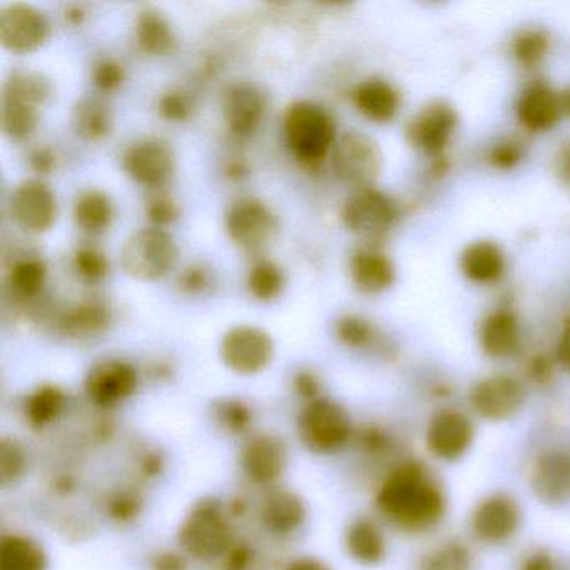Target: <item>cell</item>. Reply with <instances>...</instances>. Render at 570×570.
Segmentation results:
<instances>
[{
	"instance_id": "6da1fadb",
	"label": "cell",
	"mask_w": 570,
	"mask_h": 570,
	"mask_svg": "<svg viewBox=\"0 0 570 570\" xmlns=\"http://www.w3.org/2000/svg\"><path fill=\"white\" fill-rule=\"evenodd\" d=\"M376 507L389 522L410 533L435 529L446 512L442 487L416 460L396 465L376 492Z\"/></svg>"
},
{
	"instance_id": "7a4b0ae2",
	"label": "cell",
	"mask_w": 570,
	"mask_h": 570,
	"mask_svg": "<svg viewBox=\"0 0 570 570\" xmlns=\"http://www.w3.org/2000/svg\"><path fill=\"white\" fill-rule=\"evenodd\" d=\"M293 155L306 166H318L336 142V126L330 112L312 101H296L283 119Z\"/></svg>"
},
{
	"instance_id": "3957f363",
	"label": "cell",
	"mask_w": 570,
	"mask_h": 570,
	"mask_svg": "<svg viewBox=\"0 0 570 570\" xmlns=\"http://www.w3.org/2000/svg\"><path fill=\"white\" fill-rule=\"evenodd\" d=\"M179 546L189 557L203 562L225 559L233 549L232 527L222 503L202 500L186 515L178 533Z\"/></svg>"
},
{
	"instance_id": "277c9868",
	"label": "cell",
	"mask_w": 570,
	"mask_h": 570,
	"mask_svg": "<svg viewBox=\"0 0 570 570\" xmlns=\"http://www.w3.org/2000/svg\"><path fill=\"white\" fill-rule=\"evenodd\" d=\"M298 435L306 449L332 455L345 449L352 439V419L340 403L318 396L299 413Z\"/></svg>"
},
{
	"instance_id": "5b68a950",
	"label": "cell",
	"mask_w": 570,
	"mask_h": 570,
	"mask_svg": "<svg viewBox=\"0 0 570 570\" xmlns=\"http://www.w3.org/2000/svg\"><path fill=\"white\" fill-rule=\"evenodd\" d=\"M121 262L132 278L155 282L168 275L178 262V245L163 228L139 229L126 239Z\"/></svg>"
},
{
	"instance_id": "8992f818",
	"label": "cell",
	"mask_w": 570,
	"mask_h": 570,
	"mask_svg": "<svg viewBox=\"0 0 570 570\" xmlns=\"http://www.w3.org/2000/svg\"><path fill=\"white\" fill-rule=\"evenodd\" d=\"M332 159L336 176L356 189L372 188L382 171V153L365 132L348 131L340 136Z\"/></svg>"
},
{
	"instance_id": "52a82bcc",
	"label": "cell",
	"mask_w": 570,
	"mask_h": 570,
	"mask_svg": "<svg viewBox=\"0 0 570 570\" xmlns=\"http://www.w3.org/2000/svg\"><path fill=\"white\" fill-rule=\"evenodd\" d=\"M275 345L265 330L239 325L228 330L219 345L223 363L239 375H255L272 363Z\"/></svg>"
},
{
	"instance_id": "ba28073f",
	"label": "cell",
	"mask_w": 570,
	"mask_h": 570,
	"mask_svg": "<svg viewBox=\"0 0 570 570\" xmlns=\"http://www.w3.org/2000/svg\"><path fill=\"white\" fill-rule=\"evenodd\" d=\"M342 218L350 232L375 239L392 228L396 219V206L390 196L379 189L360 188L346 198Z\"/></svg>"
},
{
	"instance_id": "9c48e42d",
	"label": "cell",
	"mask_w": 570,
	"mask_h": 570,
	"mask_svg": "<svg viewBox=\"0 0 570 570\" xmlns=\"http://www.w3.org/2000/svg\"><path fill=\"white\" fill-rule=\"evenodd\" d=\"M278 223L272 209L255 198L233 203L226 213V232L229 238L246 252H258L272 242Z\"/></svg>"
},
{
	"instance_id": "30bf717a",
	"label": "cell",
	"mask_w": 570,
	"mask_h": 570,
	"mask_svg": "<svg viewBox=\"0 0 570 570\" xmlns=\"http://www.w3.org/2000/svg\"><path fill=\"white\" fill-rule=\"evenodd\" d=\"M48 36V18L35 6L14 2L0 9V42L9 51H35Z\"/></svg>"
},
{
	"instance_id": "8fae6325",
	"label": "cell",
	"mask_w": 570,
	"mask_h": 570,
	"mask_svg": "<svg viewBox=\"0 0 570 570\" xmlns=\"http://www.w3.org/2000/svg\"><path fill=\"white\" fill-rule=\"evenodd\" d=\"M139 375L135 366L121 360H106L92 366L86 379V395L98 409H115L135 395Z\"/></svg>"
},
{
	"instance_id": "7c38bea8",
	"label": "cell",
	"mask_w": 570,
	"mask_h": 570,
	"mask_svg": "<svg viewBox=\"0 0 570 570\" xmlns=\"http://www.w3.org/2000/svg\"><path fill=\"white\" fill-rule=\"evenodd\" d=\"M527 393L519 380L509 375L480 380L470 392L472 409L490 422L512 419L525 403Z\"/></svg>"
},
{
	"instance_id": "4fadbf2b",
	"label": "cell",
	"mask_w": 570,
	"mask_h": 570,
	"mask_svg": "<svg viewBox=\"0 0 570 570\" xmlns=\"http://www.w3.org/2000/svg\"><path fill=\"white\" fill-rule=\"evenodd\" d=\"M475 429L472 420L459 410L435 413L426 426V449L435 459L453 462L462 459L472 445Z\"/></svg>"
},
{
	"instance_id": "5bb4252c",
	"label": "cell",
	"mask_w": 570,
	"mask_h": 570,
	"mask_svg": "<svg viewBox=\"0 0 570 570\" xmlns=\"http://www.w3.org/2000/svg\"><path fill=\"white\" fill-rule=\"evenodd\" d=\"M456 112L446 102L435 101L425 106L406 128L410 145L430 156H439L456 129Z\"/></svg>"
},
{
	"instance_id": "9a60e30c",
	"label": "cell",
	"mask_w": 570,
	"mask_h": 570,
	"mask_svg": "<svg viewBox=\"0 0 570 570\" xmlns=\"http://www.w3.org/2000/svg\"><path fill=\"white\" fill-rule=\"evenodd\" d=\"M11 212L22 228L31 233H45L55 225L58 202L48 185L38 179H29L12 193Z\"/></svg>"
},
{
	"instance_id": "2e32d148",
	"label": "cell",
	"mask_w": 570,
	"mask_h": 570,
	"mask_svg": "<svg viewBox=\"0 0 570 570\" xmlns=\"http://www.w3.org/2000/svg\"><path fill=\"white\" fill-rule=\"evenodd\" d=\"M522 513L515 500L497 493L476 505L472 515V532L482 542L497 546L515 535Z\"/></svg>"
},
{
	"instance_id": "e0dca14e",
	"label": "cell",
	"mask_w": 570,
	"mask_h": 570,
	"mask_svg": "<svg viewBox=\"0 0 570 570\" xmlns=\"http://www.w3.org/2000/svg\"><path fill=\"white\" fill-rule=\"evenodd\" d=\"M239 463L246 479L256 485H272L285 472V443L269 433L253 435L243 446Z\"/></svg>"
},
{
	"instance_id": "ac0fdd59",
	"label": "cell",
	"mask_w": 570,
	"mask_h": 570,
	"mask_svg": "<svg viewBox=\"0 0 570 570\" xmlns=\"http://www.w3.org/2000/svg\"><path fill=\"white\" fill-rule=\"evenodd\" d=\"M223 116L233 135L252 136L265 115V96L252 82H233L223 95Z\"/></svg>"
},
{
	"instance_id": "d6986e66",
	"label": "cell",
	"mask_w": 570,
	"mask_h": 570,
	"mask_svg": "<svg viewBox=\"0 0 570 570\" xmlns=\"http://www.w3.org/2000/svg\"><path fill=\"white\" fill-rule=\"evenodd\" d=\"M126 173L145 186H159L173 175L175 161L168 146L156 139L136 142L122 158Z\"/></svg>"
},
{
	"instance_id": "ffe728a7",
	"label": "cell",
	"mask_w": 570,
	"mask_h": 570,
	"mask_svg": "<svg viewBox=\"0 0 570 570\" xmlns=\"http://www.w3.org/2000/svg\"><path fill=\"white\" fill-rule=\"evenodd\" d=\"M515 111L523 128L532 132L549 131L559 122L562 98L549 86L533 85L520 96Z\"/></svg>"
},
{
	"instance_id": "44dd1931",
	"label": "cell",
	"mask_w": 570,
	"mask_h": 570,
	"mask_svg": "<svg viewBox=\"0 0 570 570\" xmlns=\"http://www.w3.org/2000/svg\"><path fill=\"white\" fill-rule=\"evenodd\" d=\"M259 517L268 532L279 537L289 535L305 523V502L292 490L273 489L263 500Z\"/></svg>"
},
{
	"instance_id": "7402d4cb",
	"label": "cell",
	"mask_w": 570,
	"mask_h": 570,
	"mask_svg": "<svg viewBox=\"0 0 570 570\" xmlns=\"http://www.w3.org/2000/svg\"><path fill=\"white\" fill-rule=\"evenodd\" d=\"M532 487L543 503L567 502L570 499V456L560 452L543 455L533 470Z\"/></svg>"
},
{
	"instance_id": "603a6c76",
	"label": "cell",
	"mask_w": 570,
	"mask_h": 570,
	"mask_svg": "<svg viewBox=\"0 0 570 570\" xmlns=\"http://www.w3.org/2000/svg\"><path fill=\"white\" fill-rule=\"evenodd\" d=\"M505 255L497 243L483 239L466 246L460 256L463 275L476 285H492L505 272Z\"/></svg>"
},
{
	"instance_id": "cb8c5ba5",
	"label": "cell",
	"mask_w": 570,
	"mask_h": 570,
	"mask_svg": "<svg viewBox=\"0 0 570 570\" xmlns=\"http://www.w3.org/2000/svg\"><path fill=\"white\" fill-rule=\"evenodd\" d=\"M356 109L370 121L390 122L400 109V96L390 82L383 79H366L353 91Z\"/></svg>"
},
{
	"instance_id": "d4e9b609",
	"label": "cell",
	"mask_w": 570,
	"mask_h": 570,
	"mask_svg": "<svg viewBox=\"0 0 570 570\" xmlns=\"http://www.w3.org/2000/svg\"><path fill=\"white\" fill-rule=\"evenodd\" d=\"M520 343L519 320L512 312L499 309L483 320L480 328V345L492 358L512 355Z\"/></svg>"
},
{
	"instance_id": "484cf974",
	"label": "cell",
	"mask_w": 570,
	"mask_h": 570,
	"mask_svg": "<svg viewBox=\"0 0 570 570\" xmlns=\"http://www.w3.org/2000/svg\"><path fill=\"white\" fill-rule=\"evenodd\" d=\"M352 278L365 293H382L395 282L393 263L383 253L373 249L356 252L352 258Z\"/></svg>"
},
{
	"instance_id": "4316f807",
	"label": "cell",
	"mask_w": 570,
	"mask_h": 570,
	"mask_svg": "<svg viewBox=\"0 0 570 570\" xmlns=\"http://www.w3.org/2000/svg\"><path fill=\"white\" fill-rule=\"evenodd\" d=\"M345 546L350 557L363 566H376L386 556V540L380 527L368 519H358L346 529Z\"/></svg>"
},
{
	"instance_id": "83f0119b",
	"label": "cell",
	"mask_w": 570,
	"mask_h": 570,
	"mask_svg": "<svg viewBox=\"0 0 570 570\" xmlns=\"http://www.w3.org/2000/svg\"><path fill=\"white\" fill-rule=\"evenodd\" d=\"M136 38H138L142 51L155 56L169 55L178 45L168 19L151 8L139 12L138 19H136Z\"/></svg>"
},
{
	"instance_id": "f1b7e54d",
	"label": "cell",
	"mask_w": 570,
	"mask_h": 570,
	"mask_svg": "<svg viewBox=\"0 0 570 570\" xmlns=\"http://www.w3.org/2000/svg\"><path fill=\"white\" fill-rule=\"evenodd\" d=\"M0 570H48V556L36 540L9 533L0 542Z\"/></svg>"
},
{
	"instance_id": "f546056e",
	"label": "cell",
	"mask_w": 570,
	"mask_h": 570,
	"mask_svg": "<svg viewBox=\"0 0 570 570\" xmlns=\"http://www.w3.org/2000/svg\"><path fill=\"white\" fill-rule=\"evenodd\" d=\"M109 320L111 313L108 306L98 299H89L66 313L61 328L71 338H91L105 332Z\"/></svg>"
},
{
	"instance_id": "4dcf8cb0",
	"label": "cell",
	"mask_w": 570,
	"mask_h": 570,
	"mask_svg": "<svg viewBox=\"0 0 570 570\" xmlns=\"http://www.w3.org/2000/svg\"><path fill=\"white\" fill-rule=\"evenodd\" d=\"M72 126L81 138H106L112 129L111 109L99 98H82L72 111Z\"/></svg>"
},
{
	"instance_id": "1f68e13d",
	"label": "cell",
	"mask_w": 570,
	"mask_h": 570,
	"mask_svg": "<svg viewBox=\"0 0 570 570\" xmlns=\"http://www.w3.org/2000/svg\"><path fill=\"white\" fill-rule=\"evenodd\" d=\"M66 395L59 386L42 385L26 400V420L32 429L42 430L61 416Z\"/></svg>"
},
{
	"instance_id": "d6a6232c",
	"label": "cell",
	"mask_w": 570,
	"mask_h": 570,
	"mask_svg": "<svg viewBox=\"0 0 570 570\" xmlns=\"http://www.w3.org/2000/svg\"><path fill=\"white\" fill-rule=\"evenodd\" d=\"M2 96L19 99L28 105L41 106L51 96V82L38 71H14L6 79Z\"/></svg>"
},
{
	"instance_id": "836d02e7",
	"label": "cell",
	"mask_w": 570,
	"mask_h": 570,
	"mask_svg": "<svg viewBox=\"0 0 570 570\" xmlns=\"http://www.w3.org/2000/svg\"><path fill=\"white\" fill-rule=\"evenodd\" d=\"M112 203L101 191H86L76 202L75 216L78 225L86 232L99 233L112 222Z\"/></svg>"
},
{
	"instance_id": "e575fe53",
	"label": "cell",
	"mask_w": 570,
	"mask_h": 570,
	"mask_svg": "<svg viewBox=\"0 0 570 570\" xmlns=\"http://www.w3.org/2000/svg\"><path fill=\"white\" fill-rule=\"evenodd\" d=\"M2 132L14 141L28 138L38 126V108L2 96Z\"/></svg>"
},
{
	"instance_id": "d590c367",
	"label": "cell",
	"mask_w": 570,
	"mask_h": 570,
	"mask_svg": "<svg viewBox=\"0 0 570 570\" xmlns=\"http://www.w3.org/2000/svg\"><path fill=\"white\" fill-rule=\"evenodd\" d=\"M46 265L38 258L19 259L9 272V286L19 298H35L45 288Z\"/></svg>"
},
{
	"instance_id": "8d00e7d4",
	"label": "cell",
	"mask_w": 570,
	"mask_h": 570,
	"mask_svg": "<svg viewBox=\"0 0 570 570\" xmlns=\"http://www.w3.org/2000/svg\"><path fill=\"white\" fill-rule=\"evenodd\" d=\"M283 272L278 265L269 262V259H262L253 266L248 276V288L255 298L262 302L275 298L279 295L283 288Z\"/></svg>"
},
{
	"instance_id": "74e56055",
	"label": "cell",
	"mask_w": 570,
	"mask_h": 570,
	"mask_svg": "<svg viewBox=\"0 0 570 570\" xmlns=\"http://www.w3.org/2000/svg\"><path fill=\"white\" fill-rule=\"evenodd\" d=\"M215 422L228 433H245L252 426L253 412L242 400L223 399L215 403Z\"/></svg>"
},
{
	"instance_id": "f35d334b",
	"label": "cell",
	"mask_w": 570,
	"mask_h": 570,
	"mask_svg": "<svg viewBox=\"0 0 570 570\" xmlns=\"http://www.w3.org/2000/svg\"><path fill=\"white\" fill-rule=\"evenodd\" d=\"M472 557L459 542H446L423 560L422 570H470Z\"/></svg>"
},
{
	"instance_id": "ab89813d",
	"label": "cell",
	"mask_w": 570,
	"mask_h": 570,
	"mask_svg": "<svg viewBox=\"0 0 570 570\" xmlns=\"http://www.w3.org/2000/svg\"><path fill=\"white\" fill-rule=\"evenodd\" d=\"M28 459L24 449L16 440L2 439L0 442V483L2 487L12 485L24 475Z\"/></svg>"
},
{
	"instance_id": "60d3db41",
	"label": "cell",
	"mask_w": 570,
	"mask_h": 570,
	"mask_svg": "<svg viewBox=\"0 0 570 570\" xmlns=\"http://www.w3.org/2000/svg\"><path fill=\"white\" fill-rule=\"evenodd\" d=\"M547 51H549V38L546 32L535 31V29L523 31L513 41V56L527 68L539 65L546 58Z\"/></svg>"
},
{
	"instance_id": "b9f144b4",
	"label": "cell",
	"mask_w": 570,
	"mask_h": 570,
	"mask_svg": "<svg viewBox=\"0 0 570 570\" xmlns=\"http://www.w3.org/2000/svg\"><path fill=\"white\" fill-rule=\"evenodd\" d=\"M336 336L350 348H368L375 342L376 333L366 320L360 316H343L336 323Z\"/></svg>"
},
{
	"instance_id": "7bdbcfd3",
	"label": "cell",
	"mask_w": 570,
	"mask_h": 570,
	"mask_svg": "<svg viewBox=\"0 0 570 570\" xmlns=\"http://www.w3.org/2000/svg\"><path fill=\"white\" fill-rule=\"evenodd\" d=\"M76 272L86 282H101L109 272V262L105 253L96 248H81L75 256Z\"/></svg>"
},
{
	"instance_id": "ee69618b",
	"label": "cell",
	"mask_w": 570,
	"mask_h": 570,
	"mask_svg": "<svg viewBox=\"0 0 570 570\" xmlns=\"http://www.w3.org/2000/svg\"><path fill=\"white\" fill-rule=\"evenodd\" d=\"M109 515L118 522H129L141 512L142 499L131 490L115 493L106 503Z\"/></svg>"
},
{
	"instance_id": "f6af8a7d",
	"label": "cell",
	"mask_w": 570,
	"mask_h": 570,
	"mask_svg": "<svg viewBox=\"0 0 570 570\" xmlns=\"http://www.w3.org/2000/svg\"><path fill=\"white\" fill-rule=\"evenodd\" d=\"M159 115L168 121H186L193 112V101L185 92H166L159 99Z\"/></svg>"
},
{
	"instance_id": "bcb514c9",
	"label": "cell",
	"mask_w": 570,
	"mask_h": 570,
	"mask_svg": "<svg viewBox=\"0 0 570 570\" xmlns=\"http://www.w3.org/2000/svg\"><path fill=\"white\" fill-rule=\"evenodd\" d=\"M125 81V69L111 59L98 62L92 69V82L101 91H112Z\"/></svg>"
},
{
	"instance_id": "7dc6e473",
	"label": "cell",
	"mask_w": 570,
	"mask_h": 570,
	"mask_svg": "<svg viewBox=\"0 0 570 570\" xmlns=\"http://www.w3.org/2000/svg\"><path fill=\"white\" fill-rule=\"evenodd\" d=\"M146 213H148V218L151 219L153 225H156V228H161V226L169 225L178 218L179 208L173 199L156 198L148 203Z\"/></svg>"
},
{
	"instance_id": "c3c4849f",
	"label": "cell",
	"mask_w": 570,
	"mask_h": 570,
	"mask_svg": "<svg viewBox=\"0 0 570 570\" xmlns=\"http://www.w3.org/2000/svg\"><path fill=\"white\" fill-rule=\"evenodd\" d=\"M522 159V146L517 141H502L490 151V163L500 169H510Z\"/></svg>"
},
{
	"instance_id": "681fc988",
	"label": "cell",
	"mask_w": 570,
	"mask_h": 570,
	"mask_svg": "<svg viewBox=\"0 0 570 570\" xmlns=\"http://www.w3.org/2000/svg\"><path fill=\"white\" fill-rule=\"evenodd\" d=\"M208 285V273L202 266H189L179 278V286L185 293H199Z\"/></svg>"
},
{
	"instance_id": "f907efd6",
	"label": "cell",
	"mask_w": 570,
	"mask_h": 570,
	"mask_svg": "<svg viewBox=\"0 0 570 570\" xmlns=\"http://www.w3.org/2000/svg\"><path fill=\"white\" fill-rule=\"evenodd\" d=\"M293 385H295L296 392L303 396V399L312 400L318 399L320 392V383L318 379H316L313 373L309 372H299L296 373L295 379H293Z\"/></svg>"
},
{
	"instance_id": "816d5d0a",
	"label": "cell",
	"mask_w": 570,
	"mask_h": 570,
	"mask_svg": "<svg viewBox=\"0 0 570 570\" xmlns=\"http://www.w3.org/2000/svg\"><path fill=\"white\" fill-rule=\"evenodd\" d=\"M151 570H188V563L181 553L161 552L153 559Z\"/></svg>"
},
{
	"instance_id": "f5cc1de1",
	"label": "cell",
	"mask_w": 570,
	"mask_h": 570,
	"mask_svg": "<svg viewBox=\"0 0 570 570\" xmlns=\"http://www.w3.org/2000/svg\"><path fill=\"white\" fill-rule=\"evenodd\" d=\"M31 166L39 175H49L56 168V155L49 148H38L32 151Z\"/></svg>"
},
{
	"instance_id": "db71d44e",
	"label": "cell",
	"mask_w": 570,
	"mask_h": 570,
	"mask_svg": "<svg viewBox=\"0 0 570 570\" xmlns=\"http://www.w3.org/2000/svg\"><path fill=\"white\" fill-rule=\"evenodd\" d=\"M522 570H557V567L549 553L535 552L527 557Z\"/></svg>"
},
{
	"instance_id": "11a10c76",
	"label": "cell",
	"mask_w": 570,
	"mask_h": 570,
	"mask_svg": "<svg viewBox=\"0 0 570 570\" xmlns=\"http://www.w3.org/2000/svg\"><path fill=\"white\" fill-rule=\"evenodd\" d=\"M557 362L567 373H570V323L563 330L557 345Z\"/></svg>"
},
{
	"instance_id": "9f6ffc18",
	"label": "cell",
	"mask_w": 570,
	"mask_h": 570,
	"mask_svg": "<svg viewBox=\"0 0 570 570\" xmlns=\"http://www.w3.org/2000/svg\"><path fill=\"white\" fill-rule=\"evenodd\" d=\"M285 570H332L322 560L315 557H298L286 566Z\"/></svg>"
},
{
	"instance_id": "6f0895ef",
	"label": "cell",
	"mask_w": 570,
	"mask_h": 570,
	"mask_svg": "<svg viewBox=\"0 0 570 570\" xmlns=\"http://www.w3.org/2000/svg\"><path fill=\"white\" fill-rule=\"evenodd\" d=\"M550 372H552V368H550V363L546 358H535L530 363V376L537 382L542 383L549 380Z\"/></svg>"
},
{
	"instance_id": "680465c9",
	"label": "cell",
	"mask_w": 570,
	"mask_h": 570,
	"mask_svg": "<svg viewBox=\"0 0 570 570\" xmlns=\"http://www.w3.org/2000/svg\"><path fill=\"white\" fill-rule=\"evenodd\" d=\"M248 173V165H246L243 159H233V161H229L228 166H226V176H228V178L236 179V181L246 178Z\"/></svg>"
},
{
	"instance_id": "91938a15",
	"label": "cell",
	"mask_w": 570,
	"mask_h": 570,
	"mask_svg": "<svg viewBox=\"0 0 570 570\" xmlns=\"http://www.w3.org/2000/svg\"><path fill=\"white\" fill-rule=\"evenodd\" d=\"M557 165H559L560 175H562L567 181H570V142L560 151Z\"/></svg>"
},
{
	"instance_id": "94428289",
	"label": "cell",
	"mask_w": 570,
	"mask_h": 570,
	"mask_svg": "<svg viewBox=\"0 0 570 570\" xmlns=\"http://www.w3.org/2000/svg\"><path fill=\"white\" fill-rule=\"evenodd\" d=\"M68 18L69 19H75L76 22L81 21V19H82V9L81 8L69 9Z\"/></svg>"
},
{
	"instance_id": "6125c7cd",
	"label": "cell",
	"mask_w": 570,
	"mask_h": 570,
	"mask_svg": "<svg viewBox=\"0 0 570 570\" xmlns=\"http://www.w3.org/2000/svg\"><path fill=\"white\" fill-rule=\"evenodd\" d=\"M562 108L570 115V89L562 96Z\"/></svg>"
}]
</instances>
